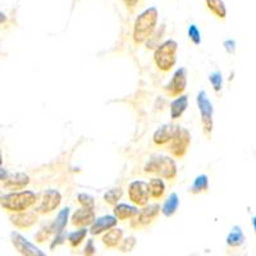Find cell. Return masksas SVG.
<instances>
[{
	"mask_svg": "<svg viewBox=\"0 0 256 256\" xmlns=\"http://www.w3.org/2000/svg\"><path fill=\"white\" fill-rule=\"evenodd\" d=\"M158 18H159V12L155 6H150L137 16L134 24V31H132V38L134 44L141 45L152 38V36L156 31Z\"/></svg>",
	"mask_w": 256,
	"mask_h": 256,
	"instance_id": "obj_1",
	"label": "cell"
},
{
	"mask_svg": "<svg viewBox=\"0 0 256 256\" xmlns=\"http://www.w3.org/2000/svg\"><path fill=\"white\" fill-rule=\"evenodd\" d=\"M38 195L34 191L24 190V191H16L2 196L0 204L4 210L9 212H26L31 206L36 204Z\"/></svg>",
	"mask_w": 256,
	"mask_h": 256,
	"instance_id": "obj_2",
	"label": "cell"
},
{
	"mask_svg": "<svg viewBox=\"0 0 256 256\" xmlns=\"http://www.w3.org/2000/svg\"><path fill=\"white\" fill-rule=\"evenodd\" d=\"M144 172L148 174H155L163 180H173L177 177V164L172 156L159 155L148 160L144 166Z\"/></svg>",
	"mask_w": 256,
	"mask_h": 256,
	"instance_id": "obj_3",
	"label": "cell"
},
{
	"mask_svg": "<svg viewBox=\"0 0 256 256\" xmlns=\"http://www.w3.org/2000/svg\"><path fill=\"white\" fill-rule=\"evenodd\" d=\"M178 44L174 40H166L154 52V63L162 72H169L177 63Z\"/></svg>",
	"mask_w": 256,
	"mask_h": 256,
	"instance_id": "obj_4",
	"label": "cell"
},
{
	"mask_svg": "<svg viewBox=\"0 0 256 256\" xmlns=\"http://www.w3.org/2000/svg\"><path fill=\"white\" fill-rule=\"evenodd\" d=\"M196 104H198V112H200V120L201 127L204 131L205 136L208 138L212 137V128H214V120H212V114H214V108H212V102L208 98L206 91L201 90L196 96Z\"/></svg>",
	"mask_w": 256,
	"mask_h": 256,
	"instance_id": "obj_5",
	"label": "cell"
},
{
	"mask_svg": "<svg viewBox=\"0 0 256 256\" xmlns=\"http://www.w3.org/2000/svg\"><path fill=\"white\" fill-rule=\"evenodd\" d=\"M150 196V190H148V182L142 180H132L128 186V198L132 204L136 206H146L148 205V198Z\"/></svg>",
	"mask_w": 256,
	"mask_h": 256,
	"instance_id": "obj_6",
	"label": "cell"
},
{
	"mask_svg": "<svg viewBox=\"0 0 256 256\" xmlns=\"http://www.w3.org/2000/svg\"><path fill=\"white\" fill-rule=\"evenodd\" d=\"M190 145H191V134L188 130L180 127L172 142L168 145V152L176 159H182L188 152Z\"/></svg>",
	"mask_w": 256,
	"mask_h": 256,
	"instance_id": "obj_7",
	"label": "cell"
},
{
	"mask_svg": "<svg viewBox=\"0 0 256 256\" xmlns=\"http://www.w3.org/2000/svg\"><path fill=\"white\" fill-rule=\"evenodd\" d=\"M62 202V195L60 192L56 191V190H45L41 195L40 202L36 205L35 212L41 216H45V214H50L56 209H58L59 205Z\"/></svg>",
	"mask_w": 256,
	"mask_h": 256,
	"instance_id": "obj_8",
	"label": "cell"
},
{
	"mask_svg": "<svg viewBox=\"0 0 256 256\" xmlns=\"http://www.w3.org/2000/svg\"><path fill=\"white\" fill-rule=\"evenodd\" d=\"M187 88V70L178 68L172 76V80L164 86V91L169 98H180L184 95Z\"/></svg>",
	"mask_w": 256,
	"mask_h": 256,
	"instance_id": "obj_9",
	"label": "cell"
},
{
	"mask_svg": "<svg viewBox=\"0 0 256 256\" xmlns=\"http://www.w3.org/2000/svg\"><path fill=\"white\" fill-rule=\"evenodd\" d=\"M10 241L14 246L16 250L22 256H46L44 251L38 248L36 244L30 242L24 236H22L20 232L10 233Z\"/></svg>",
	"mask_w": 256,
	"mask_h": 256,
	"instance_id": "obj_10",
	"label": "cell"
},
{
	"mask_svg": "<svg viewBox=\"0 0 256 256\" xmlns=\"http://www.w3.org/2000/svg\"><path fill=\"white\" fill-rule=\"evenodd\" d=\"M160 212H162V208L159 206V204L146 205V206H144L138 212L136 218L132 219L131 227L134 228V230H140V228L146 227V226L152 224L158 218Z\"/></svg>",
	"mask_w": 256,
	"mask_h": 256,
	"instance_id": "obj_11",
	"label": "cell"
},
{
	"mask_svg": "<svg viewBox=\"0 0 256 256\" xmlns=\"http://www.w3.org/2000/svg\"><path fill=\"white\" fill-rule=\"evenodd\" d=\"M180 126L172 124V123H166V124L160 126L156 131L152 134V141L156 146H166L172 142L177 132L180 131Z\"/></svg>",
	"mask_w": 256,
	"mask_h": 256,
	"instance_id": "obj_12",
	"label": "cell"
},
{
	"mask_svg": "<svg viewBox=\"0 0 256 256\" xmlns=\"http://www.w3.org/2000/svg\"><path fill=\"white\" fill-rule=\"evenodd\" d=\"M38 214L36 212H13L9 216V220L18 230H28L38 223Z\"/></svg>",
	"mask_w": 256,
	"mask_h": 256,
	"instance_id": "obj_13",
	"label": "cell"
},
{
	"mask_svg": "<svg viewBox=\"0 0 256 256\" xmlns=\"http://www.w3.org/2000/svg\"><path fill=\"white\" fill-rule=\"evenodd\" d=\"M95 220V209H86V208H80L70 216V223L77 228H86L88 226H92Z\"/></svg>",
	"mask_w": 256,
	"mask_h": 256,
	"instance_id": "obj_14",
	"label": "cell"
},
{
	"mask_svg": "<svg viewBox=\"0 0 256 256\" xmlns=\"http://www.w3.org/2000/svg\"><path fill=\"white\" fill-rule=\"evenodd\" d=\"M116 223H118V219L114 216H102L94 222V224L90 227V233L92 236H99L102 233L116 228Z\"/></svg>",
	"mask_w": 256,
	"mask_h": 256,
	"instance_id": "obj_15",
	"label": "cell"
},
{
	"mask_svg": "<svg viewBox=\"0 0 256 256\" xmlns=\"http://www.w3.org/2000/svg\"><path fill=\"white\" fill-rule=\"evenodd\" d=\"M30 184V177L26 173H14L9 174L4 182H2V186L8 190H24Z\"/></svg>",
	"mask_w": 256,
	"mask_h": 256,
	"instance_id": "obj_16",
	"label": "cell"
},
{
	"mask_svg": "<svg viewBox=\"0 0 256 256\" xmlns=\"http://www.w3.org/2000/svg\"><path fill=\"white\" fill-rule=\"evenodd\" d=\"M102 241L106 248H120V242L123 241V230H120V228H113V230L105 232Z\"/></svg>",
	"mask_w": 256,
	"mask_h": 256,
	"instance_id": "obj_17",
	"label": "cell"
},
{
	"mask_svg": "<svg viewBox=\"0 0 256 256\" xmlns=\"http://www.w3.org/2000/svg\"><path fill=\"white\" fill-rule=\"evenodd\" d=\"M114 216H116L118 220H132L134 218H136V216L138 214V210L136 206H132V205L128 204H118L116 206H114L113 209Z\"/></svg>",
	"mask_w": 256,
	"mask_h": 256,
	"instance_id": "obj_18",
	"label": "cell"
},
{
	"mask_svg": "<svg viewBox=\"0 0 256 256\" xmlns=\"http://www.w3.org/2000/svg\"><path fill=\"white\" fill-rule=\"evenodd\" d=\"M187 106H188V96L182 95L180 98H176L172 102H170V118L173 120H180V116H184L186 112Z\"/></svg>",
	"mask_w": 256,
	"mask_h": 256,
	"instance_id": "obj_19",
	"label": "cell"
},
{
	"mask_svg": "<svg viewBox=\"0 0 256 256\" xmlns=\"http://www.w3.org/2000/svg\"><path fill=\"white\" fill-rule=\"evenodd\" d=\"M148 190H150V196L154 200H159L166 194V184L162 178L154 177L148 180Z\"/></svg>",
	"mask_w": 256,
	"mask_h": 256,
	"instance_id": "obj_20",
	"label": "cell"
},
{
	"mask_svg": "<svg viewBox=\"0 0 256 256\" xmlns=\"http://www.w3.org/2000/svg\"><path fill=\"white\" fill-rule=\"evenodd\" d=\"M178 206H180V198L176 192L170 194L169 198L164 201L163 206H162V212H163V216L169 218V216H174L176 212H177Z\"/></svg>",
	"mask_w": 256,
	"mask_h": 256,
	"instance_id": "obj_21",
	"label": "cell"
},
{
	"mask_svg": "<svg viewBox=\"0 0 256 256\" xmlns=\"http://www.w3.org/2000/svg\"><path fill=\"white\" fill-rule=\"evenodd\" d=\"M208 190H209V177L206 174H200L194 180L188 191L192 195H198L208 192Z\"/></svg>",
	"mask_w": 256,
	"mask_h": 256,
	"instance_id": "obj_22",
	"label": "cell"
},
{
	"mask_svg": "<svg viewBox=\"0 0 256 256\" xmlns=\"http://www.w3.org/2000/svg\"><path fill=\"white\" fill-rule=\"evenodd\" d=\"M70 209L68 206L63 208V209L58 212L56 220L52 223L56 234H58V233H63L64 230H66V227H67L68 219H70Z\"/></svg>",
	"mask_w": 256,
	"mask_h": 256,
	"instance_id": "obj_23",
	"label": "cell"
},
{
	"mask_svg": "<svg viewBox=\"0 0 256 256\" xmlns=\"http://www.w3.org/2000/svg\"><path fill=\"white\" fill-rule=\"evenodd\" d=\"M208 9L212 14L216 16L218 20H226L227 17V8L223 0H205Z\"/></svg>",
	"mask_w": 256,
	"mask_h": 256,
	"instance_id": "obj_24",
	"label": "cell"
},
{
	"mask_svg": "<svg viewBox=\"0 0 256 256\" xmlns=\"http://www.w3.org/2000/svg\"><path fill=\"white\" fill-rule=\"evenodd\" d=\"M244 242V234L240 226H233L230 234L227 236V244L230 248H238Z\"/></svg>",
	"mask_w": 256,
	"mask_h": 256,
	"instance_id": "obj_25",
	"label": "cell"
},
{
	"mask_svg": "<svg viewBox=\"0 0 256 256\" xmlns=\"http://www.w3.org/2000/svg\"><path fill=\"white\" fill-rule=\"evenodd\" d=\"M88 228H80V230H74V232L70 233L68 234V244H70V248H78L80 244L84 241V238L88 237Z\"/></svg>",
	"mask_w": 256,
	"mask_h": 256,
	"instance_id": "obj_26",
	"label": "cell"
},
{
	"mask_svg": "<svg viewBox=\"0 0 256 256\" xmlns=\"http://www.w3.org/2000/svg\"><path fill=\"white\" fill-rule=\"evenodd\" d=\"M123 196V190L120 187H116V188L108 190V191L104 194V201L108 205L112 206H116L120 200Z\"/></svg>",
	"mask_w": 256,
	"mask_h": 256,
	"instance_id": "obj_27",
	"label": "cell"
},
{
	"mask_svg": "<svg viewBox=\"0 0 256 256\" xmlns=\"http://www.w3.org/2000/svg\"><path fill=\"white\" fill-rule=\"evenodd\" d=\"M52 234H56V232H54L52 224L50 223V224H48V226H45V227L41 228V230L36 233L35 240L38 242V244H42V242L48 241Z\"/></svg>",
	"mask_w": 256,
	"mask_h": 256,
	"instance_id": "obj_28",
	"label": "cell"
},
{
	"mask_svg": "<svg viewBox=\"0 0 256 256\" xmlns=\"http://www.w3.org/2000/svg\"><path fill=\"white\" fill-rule=\"evenodd\" d=\"M209 82L212 86V90L216 92H219L223 88V76H222V72L219 70H214L209 74Z\"/></svg>",
	"mask_w": 256,
	"mask_h": 256,
	"instance_id": "obj_29",
	"label": "cell"
},
{
	"mask_svg": "<svg viewBox=\"0 0 256 256\" xmlns=\"http://www.w3.org/2000/svg\"><path fill=\"white\" fill-rule=\"evenodd\" d=\"M77 201L81 205V208H86V209H95V200L91 195L81 192L77 195Z\"/></svg>",
	"mask_w": 256,
	"mask_h": 256,
	"instance_id": "obj_30",
	"label": "cell"
},
{
	"mask_svg": "<svg viewBox=\"0 0 256 256\" xmlns=\"http://www.w3.org/2000/svg\"><path fill=\"white\" fill-rule=\"evenodd\" d=\"M136 246V237L134 236H128L123 238V241L120 244V252H131Z\"/></svg>",
	"mask_w": 256,
	"mask_h": 256,
	"instance_id": "obj_31",
	"label": "cell"
},
{
	"mask_svg": "<svg viewBox=\"0 0 256 256\" xmlns=\"http://www.w3.org/2000/svg\"><path fill=\"white\" fill-rule=\"evenodd\" d=\"M187 34H188L190 40H191L194 44H195V45H200L201 44L200 31H198V26H196V24H190Z\"/></svg>",
	"mask_w": 256,
	"mask_h": 256,
	"instance_id": "obj_32",
	"label": "cell"
},
{
	"mask_svg": "<svg viewBox=\"0 0 256 256\" xmlns=\"http://www.w3.org/2000/svg\"><path fill=\"white\" fill-rule=\"evenodd\" d=\"M96 255V248L95 241L92 238H88L86 242V246L84 248V256H95Z\"/></svg>",
	"mask_w": 256,
	"mask_h": 256,
	"instance_id": "obj_33",
	"label": "cell"
},
{
	"mask_svg": "<svg viewBox=\"0 0 256 256\" xmlns=\"http://www.w3.org/2000/svg\"><path fill=\"white\" fill-rule=\"evenodd\" d=\"M68 237L66 236V233H58V234H56V237H54V240L52 241V244H50V250H54L56 248H58V246H60V244H64V241L67 240Z\"/></svg>",
	"mask_w": 256,
	"mask_h": 256,
	"instance_id": "obj_34",
	"label": "cell"
},
{
	"mask_svg": "<svg viewBox=\"0 0 256 256\" xmlns=\"http://www.w3.org/2000/svg\"><path fill=\"white\" fill-rule=\"evenodd\" d=\"M122 2L130 13H134L137 6H140V4L142 3V0H122Z\"/></svg>",
	"mask_w": 256,
	"mask_h": 256,
	"instance_id": "obj_35",
	"label": "cell"
},
{
	"mask_svg": "<svg viewBox=\"0 0 256 256\" xmlns=\"http://www.w3.org/2000/svg\"><path fill=\"white\" fill-rule=\"evenodd\" d=\"M223 46L228 54H233V52H236V41L233 40V38H228V40L223 42Z\"/></svg>",
	"mask_w": 256,
	"mask_h": 256,
	"instance_id": "obj_36",
	"label": "cell"
},
{
	"mask_svg": "<svg viewBox=\"0 0 256 256\" xmlns=\"http://www.w3.org/2000/svg\"><path fill=\"white\" fill-rule=\"evenodd\" d=\"M252 226H254V230H255L256 233V216H254L252 218Z\"/></svg>",
	"mask_w": 256,
	"mask_h": 256,
	"instance_id": "obj_37",
	"label": "cell"
}]
</instances>
